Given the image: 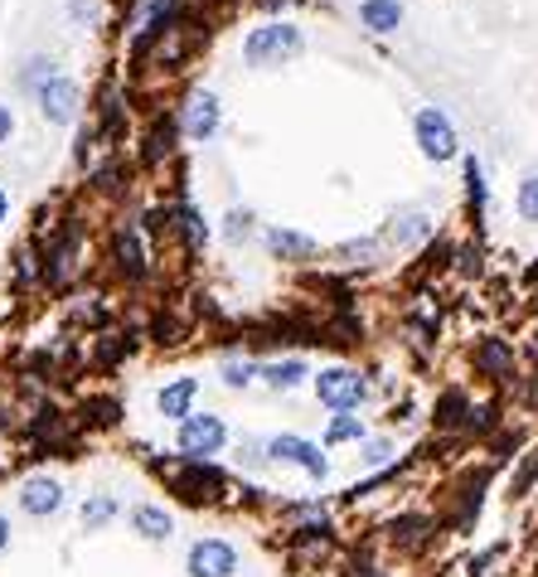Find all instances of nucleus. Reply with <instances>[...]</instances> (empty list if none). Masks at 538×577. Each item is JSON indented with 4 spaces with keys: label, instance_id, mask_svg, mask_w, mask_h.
Instances as JSON below:
<instances>
[{
    "label": "nucleus",
    "instance_id": "obj_1",
    "mask_svg": "<svg viewBox=\"0 0 538 577\" xmlns=\"http://www.w3.org/2000/svg\"><path fill=\"white\" fill-rule=\"evenodd\" d=\"M315 398H321L325 408H335V413H354L364 398H369V378H364L359 370L335 364V370L315 374Z\"/></svg>",
    "mask_w": 538,
    "mask_h": 577
},
{
    "label": "nucleus",
    "instance_id": "obj_2",
    "mask_svg": "<svg viewBox=\"0 0 538 577\" xmlns=\"http://www.w3.org/2000/svg\"><path fill=\"white\" fill-rule=\"evenodd\" d=\"M297 49H301V30H291V24H262V30H252L248 40H243V58H248L252 68H267V64L291 58Z\"/></svg>",
    "mask_w": 538,
    "mask_h": 577
},
{
    "label": "nucleus",
    "instance_id": "obj_3",
    "mask_svg": "<svg viewBox=\"0 0 538 577\" xmlns=\"http://www.w3.org/2000/svg\"><path fill=\"white\" fill-rule=\"evenodd\" d=\"M224 441H228V427H224V417L218 413H194V417L180 423V451H185L190 461L214 457Z\"/></svg>",
    "mask_w": 538,
    "mask_h": 577
},
{
    "label": "nucleus",
    "instance_id": "obj_4",
    "mask_svg": "<svg viewBox=\"0 0 538 577\" xmlns=\"http://www.w3.org/2000/svg\"><path fill=\"white\" fill-rule=\"evenodd\" d=\"M185 573L190 577H234L238 573V548L228 538H200L185 554Z\"/></svg>",
    "mask_w": 538,
    "mask_h": 577
},
{
    "label": "nucleus",
    "instance_id": "obj_5",
    "mask_svg": "<svg viewBox=\"0 0 538 577\" xmlns=\"http://www.w3.org/2000/svg\"><path fill=\"white\" fill-rule=\"evenodd\" d=\"M267 461L301 466V471L315 476V481H325V476H330V461L321 457V447H315V441H305V437H291V432H281V437L267 441Z\"/></svg>",
    "mask_w": 538,
    "mask_h": 577
},
{
    "label": "nucleus",
    "instance_id": "obj_6",
    "mask_svg": "<svg viewBox=\"0 0 538 577\" xmlns=\"http://www.w3.org/2000/svg\"><path fill=\"white\" fill-rule=\"evenodd\" d=\"M418 146L427 161H451L456 156V131H451V117L442 107H422L418 113Z\"/></svg>",
    "mask_w": 538,
    "mask_h": 577
},
{
    "label": "nucleus",
    "instance_id": "obj_7",
    "mask_svg": "<svg viewBox=\"0 0 538 577\" xmlns=\"http://www.w3.org/2000/svg\"><path fill=\"white\" fill-rule=\"evenodd\" d=\"M20 510L34 514V520H49V514L64 510V485H58L54 476H30V481L20 485Z\"/></svg>",
    "mask_w": 538,
    "mask_h": 577
},
{
    "label": "nucleus",
    "instance_id": "obj_8",
    "mask_svg": "<svg viewBox=\"0 0 538 577\" xmlns=\"http://www.w3.org/2000/svg\"><path fill=\"white\" fill-rule=\"evenodd\" d=\"M34 97H40L44 117H49V121H58V127L78 117V88H73L68 78H49V83H44V88L34 93Z\"/></svg>",
    "mask_w": 538,
    "mask_h": 577
},
{
    "label": "nucleus",
    "instance_id": "obj_9",
    "mask_svg": "<svg viewBox=\"0 0 538 577\" xmlns=\"http://www.w3.org/2000/svg\"><path fill=\"white\" fill-rule=\"evenodd\" d=\"M194 398H200V378H170V384L155 393V408L165 417H175V423H185V417H194Z\"/></svg>",
    "mask_w": 538,
    "mask_h": 577
},
{
    "label": "nucleus",
    "instance_id": "obj_10",
    "mask_svg": "<svg viewBox=\"0 0 538 577\" xmlns=\"http://www.w3.org/2000/svg\"><path fill=\"white\" fill-rule=\"evenodd\" d=\"M131 530H137L146 544H170V534H175V520H170L165 505H137V510H131Z\"/></svg>",
    "mask_w": 538,
    "mask_h": 577
},
{
    "label": "nucleus",
    "instance_id": "obj_11",
    "mask_svg": "<svg viewBox=\"0 0 538 577\" xmlns=\"http://www.w3.org/2000/svg\"><path fill=\"white\" fill-rule=\"evenodd\" d=\"M359 20H364V30L388 34V30H398V24H402V6H398V0H364Z\"/></svg>",
    "mask_w": 538,
    "mask_h": 577
},
{
    "label": "nucleus",
    "instance_id": "obj_12",
    "mask_svg": "<svg viewBox=\"0 0 538 577\" xmlns=\"http://www.w3.org/2000/svg\"><path fill=\"white\" fill-rule=\"evenodd\" d=\"M185 127H190V137H194V141L214 137V131H218V97H214V93H200V97H194Z\"/></svg>",
    "mask_w": 538,
    "mask_h": 577
},
{
    "label": "nucleus",
    "instance_id": "obj_13",
    "mask_svg": "<svg viewBox=\"0 0 538 577\" xmlns=\"http://www.w3.org/2000/svg\"><path fill=\"white\" fill-rule=\"evenodd\" d=\"M267 248H272L277 257H311L315 253V238L291 233V228H272V233H267Z\"/></svg>",
    "mask_w": 538,
    "mask_h": 577
},
{
    "label": "nucleus",
    "instance_id": "obj_14",
    "mask_svg": "<svg viewBox=\"0 0 538 577\" xmlns=\"http://www.w3.org/2000/svg\"><path fill=\"white\" fill-rule=\"evenodd\" d=\"M170 10H175V0H146V6H141V24H137V49H141L146 40H151V34H161V30H165Z\"/></svg>",
    "mask_w": 538,
    "mask_h": 577
},
{
    "label": "nucleus",
    "instance_id": "obj_15",
    "mask_svg": "<svg viewBox=\"0 0 538 577\" xmlns=\"http://www.w3.org/2000/svg\"><path fill=\"white\" fill-rule=\"evenodd\" d=\"M262 378H267V384H272L277 393H281V388H297L301 378H305V360H297V354H291V360H272V364H262Z\"/></svg>",
    "mask_w": 538,
    "mask_h": 577
},
{
    "label": "nucleus",
    "instance_id": "obj_16",
    "mask_svg": "<svg viewBox=\"0 0 538 577\" xmlns=\"http://www.w3.org/2000/svg\"><path fill=\"white\" fill-rule=\"evenodd\" d=\"M340 441H364V423L349 413H335V423L325 427V447H340Z\"/></svg>",
    "mask_w": 538,
    "mask_h": 577
},
{
    "label": "nucleus",
    "instance_id": "obj_17",
    "mask_svg": "<svg viewBox=\"0 0 538 577\" xmlns=\"http://www.w3.org/2000/svg\"><path fill=\"white\" fill-rule=\"evenodd\" d=\"M107 520H117V500L112 495H93L88 505H83V530L93 534V530H103Z\"/></svg>",
    "mask_w": 538,
    "mask_h": 577
},
{
    "label": "nucleus",
    "instance_id": "obj_18",
    "mask_svg": "<svg viewBox=\"0 0 538 577\" xmlns=\"http://www.w3.org/2000/svg\"><path fill=\"white\" fill-rule=\"evenodd\" d=\"M258 374H262V364H252V360H224V384L228 388H248Z\"/></svg>",
    "mask_w": 538,
    "mask_h": 577
},
{
    "label": "nucleus",
    "instance_id": "obj_19",
    "mask_svg": "<svg viewBox=\"0 0 538 577\" xmlns=\"http://www.w3.org/2000/svg\"><path fill=\"white\" fill-rule=\"evenodd\" d=\"M117 257H121V267H127V273L131 277H141V238H137V233H121V238H117Z\"/></svg>",
    "mask_w": 538,
    "mask_h": 577
},
{
    "label": "nucleus",
    "instance_id": "obj_20",
    "mask_svg": "<svg viewBox=\"0 0 538 577\" xmlns=\"http://www.w3.org/2000/svg\"><path fill=\"white\" fill-rule=\"evenodd\" d=\"M515 209H519V218H529V224H538V175H529L519 185V200H515Z\"/></svg>",
    "mask_w": 538,
    "mask_h": 577
},
{
    "label": "nucleus",
    "instance_id": "obj_21",
    "mask_svg": "<svg viewBox=\"0 0 538 577\" xmlns=\"http://www.w3.org/2000/svg\"><path fill=\"white\" fill-rule=\"evenodd\" d=\"M466 180H471V200H475V209H485V194H491V190H485V170H481V161H475V156L466 161Z\"/></svg>",
    "mask_w": 538,
    "mask_h": 577
},
{
    "label": "nucleus",
    "instance_id": "obj_22",
    "mask_svg": "<svg viewBox=\"0 0 538 577\" xmlns=\"http://www.w3.org/2000/svg\"><path fill=\"white\" fill-rule=\"evenodd\" d=\"M481 364H485V370H495V374H499V370H509V350L499 345V340H491V345L481 350Z\"/></svg>",
    "mask_w": 538,
    "mask_h": 577
},
{
    "label": "nucleus",
    "instance_id": "obj_23",
    "mask_svg": "<svg viewBox=\"0 0 538 577\" xmlns=\"http://www.w3.org/2000/svg\"><path fill=\"white\" fill-rule=\"evenodd\" d=\"M228 238H248V214H234V218H228Z\"/></svg>",
    "mask_w": 538,
    "mask_h": 577
},
{
    "label": "nucleus",
    "instance_id": "obj_24",
    "mask_svg": "<svg viewBox=\"0 0 538 577\" xmlns=\"http://www.w3.org/2000/svg\"><path fill=\"white\" fill-rule=\"evenodd\" d=\"M364 461H369V466H378V461H388V441H374V447H369V457H364Z\"/></svg>",
    "mask_w": 538,
    "mask_h": 577
},
{
    "label": "nucleus",
    "instance_id": "obj_25",
    "mask_svg": "<svg viewBox=\"0 0 538 577\" xmlns=\"http://www.w3.org/2000/svg\"><path fill=\"white\" fill-rule=\"evenodd\" d=\"M10 131H15V117H10V107H0V141H6Z\"/></svg>",
    "mask_w": 538,
    "mask_h": 577
},
{
    "label": "nucleus",
    "instance_id": "obj_26",
    "mask_svg": "<svg viewBox=\"0 0 538 577\" xmlns=\"http://www.w3.org/2000/svg\"><path fill=\"white\" fill-rule=\"evenodd\" d=\"M6 548H10V520L0 514V554H6Z\"/></svg>",
    "mask_w": 538,
    "mask_h": 577
},
{
    "label": "nucleus",
    "instance_id": "obj_27",
    "mask_svg": "<svg viewBox=\"0 0 538 577\" xmlns=\"http://www.w3.org/2000/svg\"><path fill=\"white\" fill-rule=\"evenodd\" d=\"M6 214H10V200H6V190H0V224H6Z\"/></svg>",
    "mask_w": 538,
    "mask_h": 577
}]
</instances>
